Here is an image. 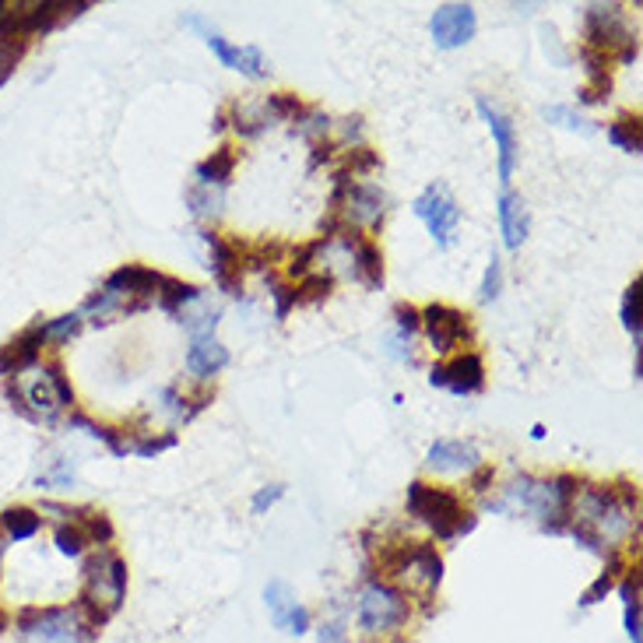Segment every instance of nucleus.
I'll list each match as a JSON object with an SVG mask.
<instances>
[{
	"label": "nucleus",
	"mask_w": 643,
	"mask_h": 643,
	"mask_svg": "<svg viewBox=\"0 0 643 643\" xmlns=\"http://www.w3.org/2000/svg\"><path fill=\"white\" fill-rule=\"evenodd\" d=\"M303 116H307V124L299 127L303 134H324V131H328V124H331V120H328L324 113H303Z\"/></svg>",
	"instance_id": "a18cd8bd"
},
{
	"label": "nucleus",
	"mask_w": 643,
	"mask_h": 643,
	"mask_svg": "<svg viewBox=\"0 0 643 643\" xmlns=\"http://www.w3.org/2000/svg\"><path fill=\"white\" fill-rule=\"evenodd\" d=\"M43 341H46V328L43 324H32L18 334L11 345L0 349V373L4 376H18L25 373L29 366L39 363V355H43Z\"/></svg>",
	"instance_id": "2eb2a0df"
},
{
	"label": "nucleus",
	"mask_w": 643,
	"mask_h": 643,
	"mask_svg": "<svg viewBox=\"0 0 643 643\" xmlns=\"http://www.w3.org/2000/svg\"><path fill=\"white\" fill-rule=\"evenodd\" d=\"M56 552L60 556H71V559H77V556H82L85 552V546H89V541H85V535H82V528H77V525H64V528H56Z\"/></svg>",
	"instance_id": "2f4dec72"
},
{
	"label": "nucleus",
	"mask_w": 643,
	"mask_h": 643,
	"mask_svg": "<svg viewBox=\"0 0 643 643\" xmlns=\"http://www.w3.org/2000/svg\"><path fill=\"white\" fill-rule=\"evenodd\" d=\"M405 619H408V601L397 588L370 580L359 591V626H363V633H394Z\"/></svg>",
	"instance_id": "20e7f679"
},
{
	"label": "nucleus",
	"mask_w": 643,
	"mask_h": 643,
	"mask_svg": "<svg viewBox=\"0 0 643 643\" xmlns=\"http://www.w3.org/2000/svg\"><path fill=\"white\" fill-rule=\"evenodd\" d=\"M39 528H43V517L29 507H11V510L0 514V531H4V538H11V541H29V538H35Z\"/></svg>",
	"instance_id": "412c9836"
},
{
	"label": "nucleus",
	"mask_w": 643,
	"mask_h": 643,
	"mask_svg": "<svg viewBox=\"0 0 643 643\" xmlns=\"http://www.w3.org/2000/svg\"><path fill=\"white\" fill-rule=\"evenodd\" d=\"M187 366L197 376H215L229 366V349L215 334H194L190 352H187Z\"/></svg>",
	"instance_id": "6ab92c4d"
},
{
	"label": "nucleus",
	"mask_w": 643,
	"mask_h": 643,
	"mask_svg": "<svg viewBox=\"0 0 643 643\" xmlns=\"http://www.w3.org/2000/svg\"><path fill=\"white\" fill-rule=\"evenodd\" d=\"M176 447V433H163V436H141L137 444H131L127 450L137 454V457H155L163 450H173Z\"/></svg>",
	"instance_id": "72a5a7b5"
},
{
	"label": "nucleus",
	"mask_w": 643,
	"mask_h": 643,
	"mask_svg": "<svg viewBox=\"0 0 643 643\" xmlns=\"http://www.w3.org/2000/svg\"><path fill=\"white\" fill-rule=\"evenodd\" d=\"M640 303H643V281L633 278V286L622 295V328L633 334L636 345H640Z\"/></svg>",
	"instance_id": "bb28decb"
},
{
	"label": "nucleus",
	"mask_w": 643,
	"mask_h": 643,
	"mask_svg": "<svg viewBox=\"0 0 643 643\" xmlns=\"http://www.w3.org/2000/svg\"><path fill=\"white\" fill-rule=\"evenodd\" d=\"M46 328V338H71V334H77V328H82V313H68V317H56V320H50V324H43Z\"/></svg>",
	"instance_id": "ea45409f"
},
{
	"label": "nucleus",
	"mask_w": 643,
	"mask_h": 643,
	"mask_svg": "<svg viewBox=\"0 0 643 643\" xmlns=\"http://www.w3.org/2000/svg\"><path fill=\"white\" fill-rule=\"evenodd\" d=\"M331 158H334V145H317V148H313V163H310V166L317 169L320 163H331Z\"/></svg>",
	"instance_id": "09e8293b"
},
{
	"label": "nucleus",
	"mask_w": 643,
	"mask_h": 643,
	"mask_svg": "<svg viewBox=\"0 0 643 643\" xmlns=\"http://www.w3.org/2000/svg\"><path fill=\"white\" fill-rule=\"evenodd\" d=\"M43 373L50 376V384H53V391H56V397H60V405L71 408V405H74V391H71L68 376H64V366H60L56 359H53V363H46V366H43Z\"/></svg>",
	"instance_id": "c9c22d12"
},
{
	"label": "nucleus",
	"mask_w": 643,
	"mask_h": 643,
	"mask_svg": "<svg viewBox=\"0 0 643 643\" xmlns=\"http://www.w3.org/2000/svg\"><path fill=\"white\" fill-rule=\"evenodd\" d=\"M197 299H200V289L197 286L163 274V286H158V303H163L166 313H179L187 303H197Z\"/></svg>",
	"instance_id": "4be33fe9"
},
{
	"label": "nucleus",
	"mask_w": 643,
	"mask_h": 643,
	"mask_svg": "<svg viewBox=\"0 0 643 643\" xmlns=\"http://www.w3.org/2000/svg\"><path fill=\"white\" fill-rule=\"evenodd\" d=\"M622 570V556L619 552H609V567H605V573H601L594 584L580 594V609H591V605H598L601 598H605L609 591H612V584H615V573Z\"/></svg>",
	"instance_id": "a878e982"
},
{
	"label": "nucleus",
	"mask_w": 643,
	"mask_h": 643,
	"mask_svg": "<svg viewBox=\"0 0 643 643\" xmlns=\"http://www.w3.org/2000/svg\"><path fill=\"white\" fill-rule=\"evenodd\" d=\"M341 239H345V247L355 257L359 278H363L370 289H384V253H380V247L373 243V239H363L352 226L341 232Z\"/></svg>",
	"instance_id": "f3484780"
},
{
	"label": "nucleus",
	"mask_w": 643,
	"mask_h": 643,
	"mask_svg": "<svg viewBox=\"0 0 643 643\" xmlns=\"http://www.w3.org/2000/svg\"><path fill=\"white\" fill-rule=\"evenodd\" d=\"M328 247V239H313V243H307V247H295V253H292V265H289V278H299L303 281L307 274H310V265H313V257Z\"/></svg>",
	"instance_id": "c756f323"
},
{
	"label": "nucleus",
	"mask_w": 643,
	"mask_h": 643,
	"mask_svg": "<svg viewBox=\"0 0 643 643\" xmlns=\"http://www.w3.org/2000/svg\"><path fill=\"white\" fill-rule=\"evenodd\" d=\"M546 120H549V124L567 127V131H580V134H591V131H594L591 120H584L580 113H573L570 106H549V110H546Z\"/></svg>",
	"instance_id": "7c9ffc66"
},
{
	"label": "nucleus",
	"mask_w": 643,
	"mask_h": 643,
	"mask_svg": "<svg viewBox=\"0 0 643 643\" xmlns=\"http://www.w3.org/2000/svg\"><path fill=\"white\" fill-rule=\"evenodd\" d=\"M158 286H163V274L158 271L141 268V265H124L106 278L103 289L120 295V299H131V303H137V307H148V299L158 295Z\"/></svg>",
	"instance_id": "4468645a"
},
{
	"label": "nucleus",
	"mask_w": 643,
	"mask_h": 643,
	"mask_svg": "<svg viewBox=\"0 0 643 643\" xmlns=\"http://www.w3.org/2000/svg\"><path fill=\"white\" fill-rule=\"evenodd\" d=\"M626 633L633 643H640V605H626Z\"/></svg>",
	"instance_id": "49530a36"
},
{
	"label": "nucleus",
	"mask_w": 643,
	"mask_h": 643,
	"mask_svg": "<svg viewBox=\"0 0 643 643\" xmlns=\"http://www.w3.org/2000/svg\"><path fill=\"white\" fill-rule=\"evenodd\" d=\"M190 205H200L197 211H205V215L211 211V215H215V211H218V205H222V200H218V197H200V194H190Z\"/></svg>",
	"instance_id": "de8ad7c7"
},
{
	"label": "nucleus",
	"mask_w": 643,
	"mask_h": 643,
	"mask_svg": "<svg viewBox=\"0 0 643 643\" xmlns=\"http://www.w3.org/2000/svg\"><path fill=\"white\" fill-rule=\"evenodd\" d=\"M317 643H349L345 626H341V622H328V626H320Z\"/></svg>",
	"instance_id": "c03bdc74"
},
{
	"label": "nucleus",
	"mask_w": 643,
	"mask_h": 643,
	"mask_svg": "<svg viewBox=\"0 0 643 643\" xmlns=\"http://www.w3.org/2000/svg\"><path fill=\"white\" fill-rule=\"evenodd\" d=\"M127 594V562L113 556V552H98L89 559L85 567V591L82 598L98 612V615H113L120 605H124Z\"/></svg>",
	"instance_id": "f03ea898"
},
{
	"label": "nucleus",
	"mask_w": 643,
	"mask_h": 643,
	"mask_svg": "<svg viewBox=\"0 0 643 643\" xmlns=\"http://www.w3.org/2000/svg\"><path fill=\"white\" fill-rule=\"evenodd\" d=\"M77 514H82V517H77V528H82L89 546H98V549L110 546V541H113V520L103 510H89V507L77 510Z\"/></svg>",
	"instance_id": "b1692460"
},
{
	"label": "nucleus",
	"mask_w": 643,
	"mask_h": 643,
	"mask_svg": "<svg viewBox=\"0 0 643 643\" xmlns=\"http://www.w3.org/2000/svg\"><path fill=\"white\" fill-rule=\"evenodd\" d=\"M268 110H271L274 116H289V120H299V116H303V106H299V98L289 95V92L271 95V98H268Z\"/></svg>",
	"instance_id": "4c0bfd02"
},
{
	"label": "nucleus",
	"mask_w": 643,
	"mask_h": 643,
	"mask_svg": "<svg viewBox=\"0 0 643 643\" xmlns=\"http://www.w3.org/2000/svg\"><path fill=\"white\" fill-rule=\"evenodd\" d=\"M265 605H268V615L281 633H292V636L310 633V612L299 605L295 591L286 584V580H271V584L265 588Z\"/></svg>",
	"instance_id": "9b49d317"
},
{
	"label": "nucleus",
	"mask_w": 643,
	"mask_h": 643,
	"mask_svg": "<svg viewBox=\"0 0 643 643\" xmlns=\"http://www.w3.org/2000/svg\"><path fill=\"white\" fill-rule=\"evenodd\" d=\"M499 232H504V243L517 250L531 232V211L525 205V197L504 190L499 194Z\"/></svg>",
	"instance_id": "a211bd4d"
},
{
	"label": "nucleus",
	"mask_w": 643,
	"mask_h": 643,
	"mask_svg": "<svg viewBox=\"0 0 643 643\" xmlns=\"http://www.w3.org/2000/svg\"><path fill=\"white\" fill-rule=\"evenodd\" d=\"M619 591H622V601H626V605H640V570H630L626 580L619 584Z\"/></svg>",
	"instance_id": "79ce46f5"
},
{
	"label": "nucleus",
	"mask_w": 643,
	"mask_h": 643,
	"mask_svg": "<svg viewBox=\"0 0 643 643\" xmlns=\"http://www.w3.org/2000/svg\"><path fill=\"white\" fill-rule=\"evenodd\" d=\"M281 496H286V486H265V489H260L257 496H253V504H250V510L260 517V514H268L274 504H278V499Z\"/></svg>",
	"instance_id": "a19ab883"
},
{
	"label": "nucleus",
	"mask_w": 643,
	"mask_h": 643,
	"mask_svg": "<svg viewBox=\"0 0 643 643\" xmlns=\"http://www.w3.org/2000/svg\"><path fill=\"white\" fill-rule=\"evenodd\" d=\"M426 465L433 471H475L481 465V454L471 439H436L426 454Z\"/></svg>",
	"instance_id": "dca6fc26"
},
{
	"label": "nucleus",
	"mask_w": 643,
	"mask_h": 643,
	"mask_svg": "<svg viewBox=\"0 0 643 643\" xmlns=\"http://www.w3.org/2000/svg\"><path fill=\"white\" fill-rule=\"evenodd\" d=\"M271 286V299H274V320H286L289 317V310H295L299 303H295V289L292 286H281V281H268Z\"/></svg>",
	"instance_id": "e433bc0d"
},
{
	"label": "nucleus",
	"mask_w": 643,
	"mask_h": 643,
	"mask_svg": "<svg viewBox=\"0 0 643 643\" xmlns=\"http://www.w3.org/2000/svg\"><path fill=\"white\" fill-rule=\"evenodd\" d=\"M394 320H397V331L405 334V338H412L422 328V313L412 303H397L394 307Z\"/></svg>",
	"instance_id": "58836bf2"
},
{
	"label": "nucleus",
	"mask_w": 643,
	"mask_h": 643,
	"mask_svg": "<svg viewBox=\"0 0 643 643\" xmlns=\"http://www.w3.org/2000/svg\"><path fill=\"white\" fill-rule=\"evenodd\" d=\"M584 32H588V50L598 53H615L622 64H633L636 60V39L630 35L626 22H622V11L619 8H588L584 14Z\"/></svg>",
	"instance_id": "39448f33"
},
{
	"label": "nucleus",
	"mask_w": 643,
	"mask_h": 643,
	"mask_svg": "<svg viewBox=\"0 0 643 643\" xmlns=\"http://www.w3.org/2000/svg\"><path fill=\"white\" fill-rule=\"evenodd\" d=\"M71 429H82V433H89L92 439H98V444H106L110 447V454H116V457H124L127 454V444L120 439L110 426H103V422H95V418H89V415H71Z\"/></svg>",
	"instance_id": "393cba45"
},
{
	"label": "nucleus",
	"mask_w": 643,
	"mask_h": 643,
	"mask_svg": "<svg viewBox=\"0 0 643 643\" xmlns=\"http://www.w3.org/2000/svg\"><path fill=\"white\" fill-rule=\"evenodd\" d=\"M232 169H236V152L218 148L205 158V163H197V179H200V187H226L232 179Z\"/></svg>",
	"instance_id": "aec40b11"
},
{
	"label": "nucleus",
	"mask_w": 643,
	"mask_h": 643,
	"mask_svg": "<svg viewBox=\"0 0 643 643\" xmlns=\"http://www.w3.org/2000/svg\"><path fill=\"white\" fill-rule=\"evenodd\" d=\"M475 29H478V14L471 4H444L429 18L433 43L439 50H460L465 43H471Z\"/></svg>",
	"instance_id": "6e6552de"
},
{
	"label": "nucleus",
	"mask_w": 643,
	"mask_h": 643,
	"mask_svg": "<svg viewBox=\"0 0 643 643\" xmlns=\"http://www.w3.org/2000/svg\"><path fill=\"white\" fill-rule=\"evenodd\" d=\"M331 289H334L331 274H307L295 289V303H320V299L331 295Z\"/></svg>",
	"instance_id": "cd10ccee"
},
{
	"label": "nucleus",
	"mask_w": 643,
	"mask_h": 643,
	"mask_svg": "<svg viewBox=\"0 0 643 643\" xmlns=\"http://www.w3.org/2000/svg\"><path fill=\"white\" fill-rule=\"evenodd\" d=\"M418 313H422V328H426L436 352H450L471 334L468 313H460L447 303H429L426 310H418Z\"/></svg>",
	"instance_id": "9d476101"
},
{
	"label": "nucleus",
	"mask_w": 643,
	"mask_h": 643,
	"mask_svg": "<svg viewBox=\"0 0 643 643\" xmlns=\"http://www.w3.org/2000/svg\"><path fill=\"white\" fill-rule=\"evenodd\" d=\"M609 141L619 145L622 152L640 155L643 152V137H640V116L636 113H622L615 124L609 127Z\"/></svg>",
	"instance_id": "5701e85b"
},
{
	"label": "nucleus",
	"mask_w": 643,
	"mask_h": 643,
	"mask_svg": "<svg viewBox=\"0 0 643 643\" xmlns=\"http://www.w3.org/2000/svg\"><path fill=\"white\" fill-rule=\"evenodd\" d=\"M499 289H504V265H499V257L492 253L489 257V268H486V278H481L478 299H481V303H492V299L499 295Z\"/></svg>",
	"instance_id": "473e14b6"
},
{
	"label": "nucleus",
	"mask_w": 643,
	"mask_h": 643,
	"mask_svg": "<svg viewBox=\"0 0 643 643\" xmlns=\"http://www.w3.org/2000/svg\"><path fill=\"white\" fill-rule=\"evenodd\" d=\"M408 514L418 517L426 528H433L436 538L450 541V538H457V525H460V517H465V507H460L457 492H450V489L412 481L408 486Z\"/></svg>",
	"instance_id": "7ed1b4c3"
},
{
	"label": "nucleus",
	"mask_w": 643,
	"mask_h": 643,
	"mask_svg": "<svg viewBox=\"0 0 643 643\" xmlns=\"http://www.w3.org/2000/svg\"><path fill=\"white\" fill-rule=\"evenodd\" d=\"M18 633L25 643H92V630L71 609H25L18 615Z\"/></svg>",
	"instance_id": "f257e3e1"
},
{
	"label": "nucleus",
	"mask_w": 643,
	"mask_h": 643,
	"mask_svg": "<svg viewBox=\"0 0 643 643\" xmlns=\"http://www.w3.org/2000/svg\"><path fill=\"white\" fill-rule=\"evenodd\" d=\"M475 110L478 116L486 120V127L496 141V152H499V184H510L514 169H517V127L507 113H499L486 95L475 98Z\"/></svg>",
	"instance_id": "1a4fd4ad"
},
{
	"label": "nucleus",
	"mask_w": 643,
	"mask_h": 643,
	"mask_svg": "<svg viewBox=\"0 0 643 643\" xmlns=\"http://www.w3.org/2000/svg\"><path fill=\"white\" fill-rule=\"evenodd\" d=\"M376 166H380V155L373 148H355V152L345 155V166L338 169L334 179H349V176H359V173H370Z\"/></svg>",
	"instance_id": "c85d7f7f"
},
{
	"label": "nucleus",
	"mask_w": 643,
	"mask_h": 643,
	"mask_svg": "<svg viewBox=\"0 0 643 643\" xmlns=\"http://www.w3.org/2000/svg\"><path fill=\"white\" fill-rule=\"evenodd\" d=\"M492 481H496V468L492 465H478L471 471V492H489Z\"/></svg>",
	"instance_id": "37998d69"
},
{
	"label": "nucleus",
	"mask_w": 643,
	"mask_h": 643,
	"mask_svg": "<svg viewBox=\"0 0 643 643\" xmlns=\"http://www.w3.org/2000/svg\"><path fill=\"white\" fill-rule=\"evenodd\" d=\"M205 243L211 250V274L218 289L226 295H239L243 292V247L232 243V239H222L218 232H208Z\"/></svg>",
	"instance_id": "f8f14e48"
},
{
	"label": "nucleus",
	"mask_w": 643,
	"mask_h": 643,
	"mask_svg": "<svg viewBox=\"0 0 643 643\" xmlns=\"http://www.w3.org/2000/svg\"><path fill=\"white\" fill-rule=\"evenodd\" d=\"M412 211L422 218V226L429 229V236L436 239V247H450V236L460 222V208H457V200L447 194V187H426L418 197H415V205Z\"/></svg>",
	"instance_id": "423d86ee"
},
{
	"label": "nucleus",
	"mask_w": 643,
	"mask_h": 643,
	"mask_svg": "<svg viewBox=\"0 0 643 643\" xmlns=\"http://www.w3.org/2000/svg\"><path fill=\"white\" fill-rule=\"evenodd\" d=\"M429 384L444 387L457 397L478 394L481 387H486V363H481L478 352H465V355L450 359V363H444V366H433Z\"/></svg>",
	"instance_id": "0eeeda50"
},
{
	"label": "nucleus",
	"mask_w": 643,
	"mask_h": 643,
	"mask_svg": "<svg viewBox=\"0 0 643 643\" xmlns=\"http://www.w3.org/2000/svg\"><path fill=\"white\" fill-rule=\"evenodd\" d=\"M612 92V77L609 71H594L591 74V82L580 89V103H601V98H609Z\"/></svg>",
	"instance_id": "f704fd0d"
},
{
	"label": "nucleus",
	"mask_w": 643,
	"mask_h": 643,
	"mask_svg": "<svg viewBox=\"0 0 643 643\" xmlns=\"http://www.w3.org/2000/svg\"><path fill=\"white\" fill-rule=\"evenodd\" d=\"M187 25H194V29H200L205 32V43H208V50L222 60L226 68H232V71H239V74H247V77H265L268 74V60H265V53H260L257 46H232L229 39H222L218 32H211V29H205L197 22V18H190Z\"/></svg>",
	"instance_id": "ddd939ff"
}]
</instances>
